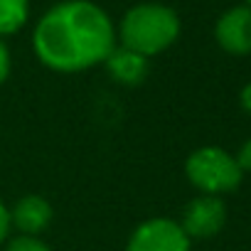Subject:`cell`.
<instances>
[{
	"mask_svg": "<svg viewBox=\"0 0 251 251\" xmlns=\"http://www.w3.org/2000/svg\"><path fill=\"white\" fill-rule=\"evenodd\" d=\"M10 229H13V222H10V209H8L3 202H0V244H3V241L8 239Z\"/></svg>",
	"mask_w": 251,
	"mask_h": 251,
	"instance_id": "4fadbf2b",
	"label": "cell"
},
{
	"mask_svg": "<svg viewBox=\"0 0 251 251\" xmlns=\"http://www.w3.org/2000/svg\"><path fill=\"white\" fill-rule=\"evenodd\" d=\"M185 175L202 195H222L239 187L244 173L236 165V158L229 155L224 148L204 146L190 153L185 160Z\"/></svg>",
	"mask_w": 251,
	"mask_h": 251,
	"instance_id": "3957f363",
	"label": "cell"
},
{
	"mask_svg": "<svg viewBox=\"0 0 251 251\" xmlns=\"http://www.w3.org/2000/svg\"><path fill=\"white\" fill-rule=\"evenodd\" d=\"M214 37L217 45L234 57L251 54V5H234L222 13L214 25Z\"/></svg>",
	"mask_w": 251,
	"mask_h": 251,
	"instance_id": "8992f818",
	"label": "cell"
},
{
	"mask_svg": "<svg viewBox=\"0 0 251 251\" xmlns=\"http://www.w3.org/2000/svg\"><path fill=\"white\" fill-rule=\"evenodd\" d=\"M103 64H106L108 76L118 84H126V86H138L148 76V57L123 47V45L113 47L111 54L103 59Z\"/></svg>",
	"mask_w": 251,
	"mask_h": 251,
	"instance_id": "ba28073f",
	"label": "cell"
},
{
	"mask_svg": "<svg viewBox=\"0 0 251 251\" xmlns=\"http://www.w3.org/2000/svg\"><path fill=\"white\" fill-rule=\"evenodd\" d=\"M236 165L241 168V173H251V138L239 148V153H236Z\"/></svg>",
	"mask_w": 251,
	"mask_h": 251,
	"instance_id": "7c38bea8",
	"label": "cell"
},
{
	"mask_svg": "<svg viewBox=\"0 0 251 251\" xmlns=\"http://www.w3.org/2000/svg\"><path fill=\"white\" fill-rule=\"evenodd\" d=\"M52 204L40 197V195H25L23 200L15 202V207L10 209V222L20 234L27 236H40V231H45L52 222Z\"/></svg>",
	"mask_w": 251,
	"mask_h": 251,
	"instance_id": "52a82bcc",
	"label": "cell"
},
{
	"mask_svg": "<svg viewBox=\"0 0 251 251\" xmlns=\"http://www.w3.org/2000/svg\"><path fill=\"white\" fill-rule=\"evenodd\" d=\"M190 241L192 239L182 231L180 222L153 217L133 229L126 251H190Z\"/></svg>",
	"mask_w": 251,
	"mask_h": 251,
	"instance_id": "277c9868",
	"label": "cell"
},
{
	"mask_svg": "<svg viewBox=\"0 0 251 251\" xmlns=\"http://www.w3.org/2000/svg\"><path fill=\"white\" fill-rule=\"evenodd\" d=\"M244 3H246V5H251V0H244Z\"/></svg>",
	"mask_w": 251,
	"mask_h": 251,
	"instance_id": "9a60e30c",
	"label": "cell"
},
{
	"mask_svg": "<svg viewBox=\"0 0 251 251\" xmlns=\"http://www.w3.org/2000/svg\"><path fill=\"white\" fill-rule=\"evenodd\" d=\"M226 222V207L217 195H200L187 202L182 212V231L190 239H209L214 236Z\"/></svg>",
	"mask_w": 251,
	"mask_h": 251,
	"instance_id": "5b68a950",
	"label": "cell"
},
{
	"mask_svg": "<svg viewBox=\"0 0 251 251\" xmlns=\"http://www.w3.org/2000/svg\"><path fill=\"white\" fill-rule=\"evenodd\" d=\"M5 251H52L40 236H27V234H20L15 236Z\"/></svg>",
	"mask_w": 251,
	"mask_h": 251,
	"instance_id": "30bf717a",
	"label": "cell"
},
{
	"mask_svg": "<svg viewBox=\"0 0 251 251\" xmlns=\"http://www.w3.org/2000/svg\"><path fill=\"white\" fill-rule=\"evenodd\" d=\"M113 47L116 27L108 13L91 0H62L37 20L32 32L37 59L59 74L103 64Z\"/></svg>",
	"mask_w": 251,
	"mask_h": 251,
	"instance_id": "6da1fadb",
	"label": "cell"
},
{
	"mask_svg": "<svg viewBox=\"0 0 251 251\" xmlns=\"http://www.w3.org/2000/svg\"><path fill=\"white\" fill-rule=\"evenodd\" d=\"M239 103H241V108L251 116V81L241 89V94H239Z\"/></svg>",
	"mask_w": 251,
	"mask_h": 251,
	"instance_id": "5bb4252c",
	"label": "cell"
},
{
	"mask_svg": "<svg viewBox=\"0 0 251 251\" xmlns=\"http://www.w3.org/2000/svg\"><path fill=\"white\" fill-rule=\"evenodd\" d=\"M180 37V18L170 5L138 3L123 15L118 25V40L143 57H155L175 45Z\"/></svg>",
	"mask_w": 251,
	"mask_h": 251,
	"instance_id": "7a4b0ae2",
	"label": "cell"
},
{
	"mask_svg": "<svg viewBox=\"0 0 251 251\" xmlns=\"http://www.w3.org/2000/svg\"><path fill=\"white\" fill-rule=\"evenodd\" d=\"M30 18V0H0V37L15 35Z\"/></svg>",
	"mask_w": 251,
	"mask_h": 251,
	"instance_id": "9c48e42d",
	"label": "cell"
},
{
	"mask_svg": "<svg viewBox=\"0 0 251 251\" xmlns=\"http://www.w3.org/2000/svg\"><path fill=\"white\" fill-rule=\"evenodd\" d=\"M10 67H13V62H10V50H8V45L3 42V37H0V84L10 76Z\"/></svg>",
	"mask_w": 251,
	"mask_h": 251,
	"instance_id": "8fae6325",
	"label": "cell"
}]
</instances>
